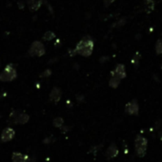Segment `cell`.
I'll list each match as a JSON object with an SVG mask.
<instances>
[{
  "label": "cell",
  "instance_id": "6da1fadb",
  "mask_svg": "<svg viewBox=\"0 0 162 162\" xmlns=\"http://www.w3.org/2000/svg\"><path fill=\"white\" fill-rule=\"evenodd\" d=\"M93 41L90 36H86L80 40L73 52V55H80L81 56L88 57L93 53Z\"/></svg>",
  "mask_w": 162,
  "mask_h": 162
},
{
  "label": "cell",
  "instance_id": "7a4b0ae2",
  "mask_svg": "<svg viewBox=\"0 0 162 162\" xmlns=\"http://www.w3.org/2000/svg\"><path fill=\"white\" fill-rule=\"evenodd\" d=\"M17 77V73L15 68L12 64L7 65L5 69L0 74V81L2 82H10V81L15 80Z\"/></svg>",
  "mask_w": 162,
  "mask_h": 162
},
{
  "label": "cell",
  "instance_id": "3957f363",
  "mask_svg": "<svg viewBox=\"0 0 162 162\" xmlns=\"http://www.w3.org/2000/svg\"><path fill=\"white\" fill-rule=\"evenodd\" d=\"M134 145H136V155L139 157H143L146 155L148 140L145 137H143L142 136H137L136 137V140H134Z\"/></svg>",
  "mask_w": 162,
  "mask_h": 162
},
{
  "label": "cell",
  "instance_id": "277c9868",
  "mask_svg": "<svg viewBox=\"0 0 162 162\" xmlns=\"http://www.w3.org/2000/svg\"><path fill=\"white\" fill-rule=\"evenodd\" d=\"M46 50H45V47L43 43L40 41H34L33 44L31 45V47L28 51L29 55L31 56H42L45 55Z\"/></svg>",
  "mask_w": 162,
  "mask_h": 162
},
{
  "label": "cell",
  "instance_id": "5b68a950",
  "mask_svg": "<svg viewBox=\"0 0 162 162\" xmlns=\"http://www.w3.org/2000/svg\"><path fill=\"white\" fill-rule=\"evenodd\" d=\"M15 136V130L11 127H7L2 131L1 136H0V140H1V142H3V143H6V142L12 140Z\"/></svg>",
  "mask_w": 162,
  "mask_h": 162
},
{
  "label": "cell",
  "instance_id": "8992f818",
  "mask_svg": "<svg viewBox=\"0 0 162 162\" xmlns=\"http://www.w3.org/2000/svg\"><path fill=\"white\" fill-rule=\"evenodd\" d=\"M125 112H127L128 115H137L138 112H139V106L138 103L136 99H133L132 101H130L127 103L125 106Z\"/></svg>",
  "mask_w": 162,
  "mask_h": 162
},
{
  "label": "cell",
  "instance_id": "52a82bcc",
  "mask_svg": "<svg viewBox=\"0 0 162 162\" xmlns=\"http://www.w3.org/2000/svg\"><path fill=\"white\" fill-rule=\"evenodd\" d=\"M111 76H115V77H117L120 80L124 79L127 74H126V70H125V66L123 64H118L116 65L115 69L111 73Z\"/></svg>",
  "mask_w": 162,
  "mask_h": 162
},
{
  "label": "cell",
  "instance_id": "ba28073f",
  "mask_svg": "<svg viewBox=\"0 0 162 162\" xmlns=\"http://www.w3.org/2000/svg\"><path fill=\"white\" fill-rule=\"evenodd\" d=\"M12 162H34V158L33 160L28 155L18 152H15L12 155Z\"/></svg>",
  "mask_w": 162,
  "mask_h": 162
},
{
  "label": "cell",
  "instance_id": "9c48e42d",
  "mask_svg": "<svg viewBox=\"0 0 162 162\" xmlns=\"http://www.w3.org/2000/svg\"><path fill=\"white\" fill-rule=\"evenodd\" d=\"M62 96V91L58 87H53L50 93V101L57 103L59 102Z\"/></svg>",
  "mask_w": 162,
  "mask_h": 162
},
{
  "label": "cell",
  "instance_id": "30bf717a",
  "mask_svg": "<svg viewBox=\"0 0 162 162\" xmlns=\"http://www.w3.org/2000/svg\"><path fill=\"white\" fill-rule=\"evenodd\" d=\"M118 155V149H117V147H116V145L115 143H112L111 145L108 147V149L106 151V157L107 158H115V156H117Z\"/></svg>",
  "mask_w": 162,
  "mask_h": 162
},
{
  "label": "cell",
  "instance_id": "8fae6325",
  "mask_svg": "<svg viewBox=\"0 0 162 162\" xmlns=\"http://www.w3.org/2000/svg\"><path fill=\"white\" fill-rule=\"evenodd\" d=\"M42 2H43V0H28V1H27V4H28L29 9L31 11L35 12L41 7Z\"/></svg>",
  "mask_w": 162,
  "mask_h": 162
},
{
  "label": "cell",
  "instance_id": "7c38bea8",
  "mask_svg": "<svg viewBox=\"0 0 162 162\" xmlns=\"http://www.w3.org/2000/svg\"><path fill=\"white\" fill-rule=\"evenodd\" d=\"M155 9V0H144V10L147 13H151Z\"/></svg>",
  "mask_w": 162,
  "mask_h": 162
},
{
  "label": "cell",
  "instance_id": "4fadbf2b",
  "mask_svg": "<svg viewBox=\"0 0 162 162\" xmlns=\"http://www.w3.org/2000/svg\"><path fill=\"white\" fill-rule=\"evenodd\" d=\"M30 120V116L26 114V112H20L17 116V120H16V124H26L28 123V121Z\"/></svg>",
  "mask_w": 162,
  "mask_h": 162
},
{
  "label": "cell",
  "instance_id": "5bb4252c",
  "mask_svg": "<svg viewBox=\"0 0 162 162\" xmlns=\"http://www.w3.org/2000/svg\"><path fill=\"white\" fill-rule=\"evenodd\" d=\"M18 115H19V111H12L10 114V115H9L8 122L11 125L16 124V120H17V116H18Z\"/></svg>",
  "mask_w": 162,
  "mask_h": 162
},
{
  "label": "cell",
  "instance_id": "9a60e30c",
  "mask_svg": "<svg viewBox=\"0 0 162 162\" xmlns=\"http://www.w3.org/2000/svg\"><path fill=\"white\" fill-rule=\"evenodd\" d=\"M120 79L117 77H115V76H111L110 81H109V86L112 89H116L118 87V85L120 84Z\"/></svg>",
  "mask_w": 162,
  "mask_h": 162
},
{
  "label": "cell",
  "instance_id": "2e32d148",
  "mask_svg": "<svg viewBox=\"0 0 162 162\" xmlns=\"http://www.w3.org/2000/svg\"><path fill=\"white\" fill-rule=\"evenodd\" d=\"M53 125L56 128H61L63 125H64V119H63L61 116H57L53 121Z\"/></svg>",
  "mask_w": 162,
  "mask_h": 162
},
{
  "label": "cell",
  "instance_id": "e0dca14e",
  "mask_svg": "<svg viewBox=\"0 0 162 162\" xmlns=\"http://www.w3.org/2000/svg\"><path fill=\"white\" fill-rule=\"evenodd\" d=\"M53 38H55V33H53L51 31H46L43 35V39L46 40V41H51V40H53Z\"/></svg>",
  "mask_w": 162,
  "mask_h": 162
},
{
  "label": "cell",
  "instance_id": "ac0fdd59",
  "mask_svg": "<svg viewBox=\"0 0 162 162\" xmlns=\"http://www.w3.org/2000/svg\"><path fill=\"white\" fill-rule=\"evenodd\" d=\"M155 53L156 55H162V39H158L155 43Z\"/></svg>",
  "mask_w": 162,
  "mask_h": 162
},
{
  "label": "cell",
  "instance_id": "d6986e66",
  "mask_svg": "<svg viewBox=\"0 0 162 162\" xmlns=\"http://www.w3.org/2000/svg\"><path fill=\"white\" fill-rule=\"evenodd\" d=\"M51 75H52V71L50 69H47V70H45L41 74H40V77L46 78V77H50Z\"/></svg>",
  "mask_w": 162,
  "mask_h": 162
},
{
  "label": "cell",
  "instance_id": "ffe728a7",
  "mask_svg": "<svg viewBox=\"0 0 162 162\" xmlns=\"http://www.w3.org/2000/svg\"><path fill=\"white\" fill-rule=\"evenodd\" d=\"M139 58H140V55L138 53H136V55L134 56V59H133V64L137 66L138 65V61H139Z\"/></svg>",
  "mask_w": 162,
  "mask_h": 162
},
{
  "label": "cell",
  "instance_id": "44dd1931",
  "mask_svg": "<svg viewBox=\"0 0 162 162\" xmlns=\"http://www.w3.org/2000/svg\"><path fill=\"white\" fill-rule=\"evenodd\" d=\"M103 1H104V5H105V7H108V6H110L112 2H115V0H103Z\"/></svg>",
  "mask_w": 162,
  "mask_h": 162
},
{
  "label": "cell",
  "instance_id": "7402d4cb",
  "mask_svg": "<svg viewBox=\"0 0 162 162\" xmlns=\"http://www.w3.org/2000/svg\"><path fill=\"white\" fill-rule=\"evenodd\" d=\"M60 129H61V131H63V132H69L72 128L69 127V126H68V127H64V126H62V127H61Z\"/></svg>",
  "mask_w": 162,
  "mask_h": 162
},
{
  "label": "cell",
  "instance_id": "603a6c76",
  "mask_svg": "<svg viewBox=\"0 0 162 162\" xmlns=\"http://www.w3.org/2000/svg\"><path fill=\"white\" fill-rule=\"evenodd\" d=\"M24 7H25L24 2H23V1H21V0H20V1H18V8L22 10V9H24Z\"/></svg>",
  "mask_w": 162,
  "mask_h": 162
},
{
  "label": "cell",
  "instance_id": "cb8c5ba5",
  "mask_svg": "<svg viewBox=\"0 0 162 162\" xmlns=\"http://www.w3.org/2000/svg\"><path fill=\"white\" fill-rule=\"evenodd\" d=\"M161 68H162V64H161Z\"/></svg>",
  "mask_w": 162,
  "mask_h": 162
}]
</instances>
